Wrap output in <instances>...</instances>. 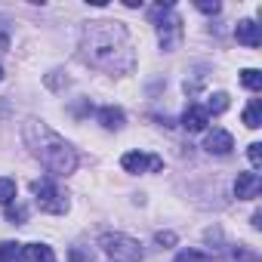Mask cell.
Wrapping results in <instances>:
<instances>
[{"label": "cell", "mask_w": 262, "mask_h": 262, "mask_svg": "<svg viewBox=\"0 0 262 262\" xmlns=\"http://www.w3.org/2000/svg\"><path fill=\"white\" fill-rule=\"evenodd\" d=\"M247 158H250V164L259 170V167H262V145H259V142H253V145L247 148Z\"/></svg>", "instance_id": "ffe728a7"}, {"label": "cell", "mask_w": 262, "mask_h": 262, "mask_svg": "<svg viewBox=\"0 0 262 262\" xmlns=\"http://www.w3.org/2000/svg\"><path fill=\"white\" fill-rule=\"evenodd\" d=\"M7 219L16 222V225H22L28 219V207L25 204H7Z\"/></svg>", "instance_id": "ac0fdd59"}, {"label": "cell", "mask_w": 262, "mask_h": 262, "mask_svg": "<svg viewBox=\"0 0 262 262\" xmlns=\"http://www.w3.org/2000/svg\"><path fill=\"white\" fill-rule=\"evenodd\" d=\"M234 37H237V43H244V47H250V50H256V47L262 43V31H259V25H256L253 19H241L237 28H234Z\"/></svg>", "instance_id": "30bf717a"}, {"label": "cell", "mask_w": 262, "mask_h": 262, "mask_svg": "<svg viewBox=\"0 0 262 262\" xmlns=\"http://www.w3.org/2000/svg\"><path fill=\"white\" fill-rule=\"evenodd\" d=\"M253 228H262V213H253Z\"/></svg>", "instance_id": "603a6c76"}, {"label": "cell", "mask_w": 262, "mask_h": 262, "mask_svg": "<svg viewBox=\"0 0 262 262\" xmlns=\"http://www.w3.org/2000/svg\"><path fill=\"white\" fill-rule=\"evenodd\" d=\"M0 262H25V247L16 241H4L0 244Z\"/></svg>", "instance_id": "4fadbf2b"}, {"label": "cell", "mask_w": 262, "mask_h": 262, "mask_svg": "<svg viewBox=\"0 0 262 262\" xmlns=\"http://www.w3.org/2000/svg\"><path fill=\"white\" fill-rule=\"evenodd\" d=\"M241 83L256 93V90H262V74H259L256 68H244V71H241Z\"/></svg>", "instance_id": "2e32d148"}, {"label": "cell", "mask_w": 262, "mask_h": 262, "mask_svg": "<svg viewBox=\"0 0 262 262\" xmlns=\"http://www.w3.org/2000/svg\"><path fill=\"white\" fill-rule=\"evenodd\" d=\"M120 167L126 173H158L164 167V161L158 155H142V151H126L120 158Z\"/></svg>", "instance_id": "8992f818"}, {"label": "cell", "mask_w": 262, "mask_h": 262, "mask_svg": "<svg viewBox=\"0 0 262 262\" xmlns=\"http://www.w3.org/2000/svg\"><path fill=\"white\" fill-rule=\"evenodd\" d=\"M259 191H262L259 173H237V179H234V198L237 201H253V198H259Z\"/></svg>", "instance_id": "ba28073f"}, {"label": "cell", "mask_w": 262, "mask_h": 262, "mask_svg": "<svg viewBox=\"0 0 262 262\" xmlns=\"http://www.w3.org/2000/svg\"><path fill=\"white\" fill-rule=\"evenodd\" d=\"M31 191H34V201H37V207H40L43 213H53V216L68 213V198L59 191V185H56L53 179H37V182L31 185Z\"/></svg>", "instance_id": "277c9868"}, {"label": "cell", "mask_w": 262, "mask_h": 262, "mask_svg": "<svg viewBox=\"0 0 262 262\" xmlns=\"http://www.w3.org/2000/svg\"><path fill=\"white\" fill-rule=\"evenodd\" d=\"M0 80H4V68H0Z\"/></svg>", "instance_id": "cb8c5ba5"}, {"label": "cell", "mask_w": 262, "mask_h": 262, "mask_svg": "<svg viewBox=\"0 0 262 262\" xmlns=\"http://www.w3.org/2000/svg\"><path fill=\"white\" fill-rule=\"evenodd\" d=\"M22 139H25L28 151H31L53 176H71V173L77 170V164H80L74 145H71L65 136H59L53 126H47L43 120H37V117H28V120L22 123Z\"/></svg>", "instance_id": "7a4b0ae2"}, {"label": "cell", "mask_w": 262, "mask_h": 262, "mask_svg": "<svg viewBox=\"0 0 262 262\" xmlns=\"http://www.w3.org/2000/svg\"><path fill=\"white\" fill-rule=\"evenodd\" d=\"M204 111H207V114H222V111H228V96H225V93H213V96L207 99Z\"/></svg>", "instance_id": "9a60e30c"}, {"label": "cell", "mask_w": 262, "mask_h": 262, "mask_svg": "<svg viewBox=\"0 0 262 262\" xmlns=\"http://www.w3.org/2000/svg\"><path fill=\"white\" fill-rule=\"evenodd\" d=\"M244 123H247L250 129H259V126H262V102H259V99H253V102L247 105V111H244Z\"/></svg>", "instance_id": "5bb4252c"}, {"label": "cell", "mask_w": 262, "mask_h": 262, "mask_svg": "<svg viewBox=\"0 0 262 262\" xmlns=\"http://www.w3.org/2000/svg\"><path fill=\"white\" fill-rule=\"evenodd\" d=\"M99 123H102L105 129H120V126L126 123V114H123V108H117V105H105V108H99Z\"/></svg>", "instance_id": "8fae6325"}, {"label": "cell", "mask_w": 262, "mask_h": 262, "mask_svg": "<svg viewBox=\"0 0 262 262\" xmlns=\"http://www.w3.org/2000/svg\"><path fill=\"white\" fill-rule=\"evenodd\" d=\"M204 148H207L210 155H216V158H228V155H231V148H234V139H231L228 129L213 126L210 133H207V139H204Z\"/></svg>", "instance_id": "52a82bcc"}, {"label": "cell", "mask_w": 262, "mask_h": 262, "mask_svg": "<svg viewBox=\"0 0 262 262\" xmlns=\"http://www.w3.org/2000/svg\"><path fill=\"white\" fill-rule=\"evenodd\" d=\"M158 40H161V50L167 53H173L182 43V19L176 13H170L167 19H158Z\"/></svg>", "instance_id": "5b68a950"}, {"label": "cell", "mask_w": 262, "mask_h": 262, "mask_svg": "<svg viewBox=\"0 0 262 262\" xmlns=\"http://www.w3.org/2000/svg\"><path fill=\"white\" fill-rule=\"evenodd\" d=\"M155 241H158L161 247H173V244H176V234H173V231H158Z\"/></svg>", "instance_id": "7402d4cb"}, {"label": "cell", "mask_w": 262, "mask_h": 262, "mask_svg": "<svg viewBox=\"0 0 262 262\" xmlns=\"http://www.w3.org/2000/svg\"><path fill=\"white\" fill-rule=\"evenodd\" d=\"M194 7H198L201 13H210V16H216V13L222 10V7L216 4V0H213V4H210V0H198V4H194Z\"/></svg>", "instance_id": "44dd1931"}, {"label": "cell", "mask_w": 262, "mask_h": 262, "mask_svg": "<svg viewBox=\"0 0 262 262\" xmlns=\"http://www.w3.org/2000/svg\"><path fill=\"white\" fill-rule=\"evenodd\" d=\"M25 262H56V253L50 244H28L25 247Z\"/></svg>", "instance_id": "7c38bea8"}, {"label": "cell", "mask_w": 262, "mask_h": 262, "mask_svg": "<svg viewBox=\"0 0 262 262\" xmlns=\"http://www.w3.org/2000/svg\"><path fill=\"white\" fill-rule=\"evenodd\" d=\"M176 262H210V256L201 253V250H179L176 253Z\"/></svg>", "instance_id": "d6986e66"}, {"label": "cell", "mask_w": 262, "mask_h": 262, "mask_svg": "<svg viewBox=\"0 0 262 262\" xmlns=\"http://www.w3.org/2000/svg\"><path fill=\"white\" fill-rule=\"evenodd\" d=\"M16 201V182L0 176V204H13Z\"/></svg>", "instance_id": "e0dca14e"}, {"label": "cell", "mask_w": 262, "mask_h": 262, "mask_svg": "<svg viewBox=\"0 0 262 262\" xmlns=\"http://www.w3.org/2000/svg\"><path fill=\"white\" fill-rule=\"evenodd\" d=\"M210 123V114L204 111V105H188L182 111V129H188V133H201V129H207Z\"/></svg>", "instance_id": "9c48e42d"}, {"label": "cell", "mask_w": 262, "mask_h": 262, "mask_svg": "<svg viewBox=\"0 0 262 262\" xmlns=\"http://www.w3.org/2000/svg\"><path fill=\"white\" fill-rule=\"evenodd\" d=\"M99 247L114 259V262H142V244L120 231H105L99 237Z\"/></svg>", "instance_id": "3957f363"}, {"label": "cell", "mask_w": 262, "mask_h": 262, "mask_svg": "<svg viewBox=\"0 0 262 262\" xmlns=\"http://www.w3.org/2000/svg\"><path fill=\"white\" fill-rule=\"evenodd\" d=\"M80 56L93 68H102L108 74H126L136 68V53H133L129 31L123 28V22H111V19H99V22L83 25Z\"/></svg>", "instance_id": "6da1fadb"}]
</instances>
